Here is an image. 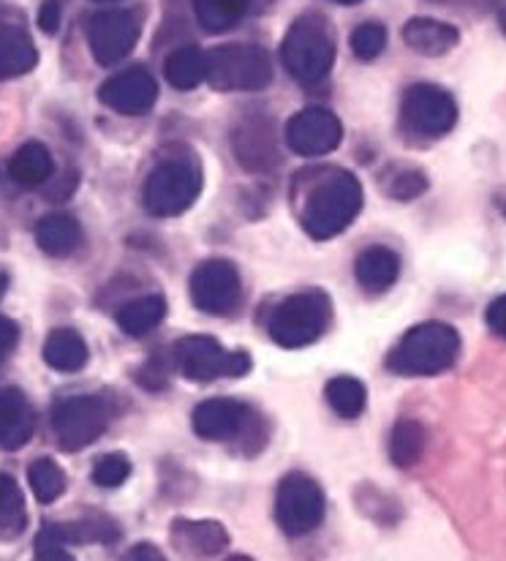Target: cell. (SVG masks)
Listing matches in <instances>:
<instances>
[{
    "mask_svg": "<svg viewBox=\"0 0 506 561\" xmlns=\"http://www.w3.org/2000/svg\"><path fill=\"white\" fill-rule=\"evenodd\" d=\"M128 559H164L159 553V548H150V546H137L131 553H128Z\"/></svg>",
    "mask_w": 506,
    "mask_h": 561,
    "instance_id": "39",
    "label": "cell"
},
{
    "mask_svg": "<svg viewBox=\"0 0 506 561\" xmlns=\"http://www.w3.org/2000/svg\"><path fill=\"white\" fill-rule=\"evenodd\" d=\"M324 491L313 477L291 471L275 491V520L286 537H306L324 520Z\"/></svg>",
    "mask_w": 506,
    "mask_h": 561,
    "instance_id": "8",
    "label": "cell"
},
{
    "mask_svg": "<svg viewBox=\"0 0 506 561\" xmlns=\"http://www.w3.org/2000/svg\"><path fill=\"white\" fill-rule=\"evenodd\" d=\"M256 423L251 407L234 398H210L202 401L191 414L194 434L205 442H232L251 434V425Z\"/></svg>",
    "mask_w": 506,
    "mask_h": 561,
    "instance_id": "14",
    "label": "cell"
},
{
    "mask_svg": "<svg viewBox=\"0 0 506 561\" xmlns=\"http://www.w3.org/2000/svg\"><path fill=\"white\" fill-rule=\"evenodd\" d=\"M387 47V27L379 22H363L352 33V49L359 60H376Z\"/></svg>",
    "mask_w": 506,
    "mask_h": 561,
    "instance_id": "32",
    "label": "cell"
},
{
    "mask_svg": "<svg viewBox=\"0 0 506 561\" xmlns=\"http://www.w3.org/2000/svg\"><path fill=\"white\" fill-rule=\"evenodd\" d=\"M27 510L22 488L5 471H0V542H11L25 531Z\"/></svg>",
    "mask_w": 506,
    "mask_h": 561,
    "instance_id": "28",
    "label": "cell"
},
{
    "mask_svg": "<svg viewBox=\"0 0 506 561\" xmlns=\"http://www.w3.org/2000/svg\"><path fill=\"white\" fill-rule=\"evenodd\" d=\"M66 540L60 537L58 531V524H49L44 526L42 531H38L36 537V559H44V561H66L71 559V553L66 551Z\"/></svg>",
    "mask_w": 506,
    "mask_h": 561,
    "instance_id": "35",
    "label": "cell"
},
{
    "mask_svg": "<svg viewBox=\"0 0 506 561\" xmlns=\"http://www.w3.org/2000/svg\"><path fill=\"white\" fill-rule=\"evenodd\" d=\"M427 445V431L425 425L412 417L398 420L395 428L390 434V461L398 469H412L417 467L422 453Z\"/></svg>",
    "mask_w": 506,
    "mask_h": 561,
    "instance_id": "27",
    "label": "cell"
},
{
    "mask_svg": "<svg viewBox=\"0 0 506 561\" xmlns=\"http://www.w3.org/2000/svg\"><path fill=\"white\" fill-rule=\"evenodd\" d=\"M330 317H333V300L327 291H297L286 297L269 317V339L284 350H302L322 339Z\"/></svg>",
    "mask_w": 506,
    "mask_h": 561,
    "instance_id": "4",
    "label": "cell"
},
{
    "mask_svg": "<svg viewBox=\"0 0 506 561\" xmlns=\"http://www.w3.org/2000/svg\"><path fill=\"white\" fill-rule=\"evenodd\" d=\"M401 123L406 131L425 139L447 137L458 123V101L444 88L419 82L412 85L401 99Z\"/></svg>",
    "mask_w": 506,
    "mask_h": 561,
    "instance_id": "10",
    "label": "cell"
},
{
    "mask_svg": "<svg viewBox=\"0 0 506 561\" xmlns=\"http://www.w3.org/2000/svg\"><path fill=\"white\" fill-rule=\"evenodd\" d=\"M128 477H131V461L123 453H106L93 467V482L99 488H120Z\"/></svg>",
    "mask_w": 506,
    "mask_h": 561,
    "instance_id": "33",
    "label": "cell"
},
{
    "mask_svg": "<svg viewBox=\"0 0 506 561\" xmlns=\"http://www.w3.org/2000/svg\"><path fill=\"white\" fill-rule=\"evenodd\" d=\"M142 20L131 9H106L90 20L88 42L95 64L112 66L120 64L139 42Z\"/></svg>",
    "mask_w": 506,
    "mask_h": 561,
    "instance_id": "12",
    "label": "cell"
},
{
    "mask_svg": "<svg viewBox=\"0 0 506 561\" xmlns=\"http://www.w3.org/2000/svg\"><path fill=\"white\" fill-rule=\"evenodd\" d=\"M27 482L33 488V496L42 504L58 502L66 493V474L53 458H38V461H33L31 469H27Z\"/></svg>",
    "mask_w": 506,
    "mask_h": 561,
    "instance_id": "31",
    "label": "cell"
},
{
    "mask_svg": "<svg viewBox=\"0 0 506 561\" xmlns=\"http://www.w3.org/2000/svg\"><path fill=\"white\" fill-rule=\"evenodd\" d=\"M485 322H487V328L498 335V339L506 341V295L496 297V300L487 306Z\"/></svg>",
    "mask_w": 506,
    "mask_h": 561,
    "instance_id": "36",
    "label": "cell"
},
{
    "mask_svg": "<svg viewBox=\"0 0 506 561\" xmlns=\"http://www.w3.org/2000/svg\"><path fill=\"white\" fill-rule=\"evenodd\" d=\"M166 317V300L161 295H145L126 302L117 311V328L131 339H142L150 330L159 328Z\"/></svg>",
    "mask_w": 506,
    "mask_h": 561,
    "instance_id": "25",
    "label": "cell"
},
{
    "mask_svg": "<svg viewBox=\"0 0 506 561\" xmlns=\"http://www.w3.org/2000/svg\"><path fill=\"white\" fill-rule=\"evenodd\" d=\"M354 276L363 289L373 291V295L392 289L395 280L401 278V256L387 245H370L354 262Z\"/></svg>",
    "mask_w": 506,
    "mask_h": 561,
    "instance_id": "20",
    "label": "cell"
},
{
    "mask_svg": "<svg viewBox=\"0 0 506 561\" xmlns=\"http://www.w3.org/2000/svg\"><path fill=\"white\" fill-rule=\"evenodd\" d=\"M335 3H343V5H354V3H363V0H335Z\"/></svg>",
    "mask_w": 506,
    "mask_h": 561,
    "instance_id": "42",
    "label": "cell"
},
{
    "mask_svg": "<svg viewBox=\"0 0 506 561\" xmlns=\"http://www.w3.org/2000/svg\"><path fill=\"white\" fill-rule=\"evenodd\" d=\"M232 145L240 164L251 172H264L278 161V142H275L273 126L267 121H258V117L240 123Z\"/></svg>",
    "mask_w": 506,
    "mask_h": 561,
    "instance_id": "16",
    "label": "cell"
},
{
    "mask_svg": "<svg viewBox=\"0 0 506 561\" xmlns=\"http://www.w3.org/2000/svg\"><path fill=\"white\" fill-rule=\"evenodd\" d=\"M36 431V412L16 387L0 390V450H22Z\"/></svg>",
    "mask_w": 506,
    "mask_h": 561,
    "instance_id": "17",
    "label": "cell"
},
{
    "mask_svg": "<svg viewBox=\"0 0 506 561\" xmlns=\"http://www.w3.org/2000/svg\"><path fill=\"white\" fill-rule=\"evenodd\" d=\"M343 126L324 106H306L297 112L289 123H286V145L295 150L297 156L306 159H319L327 156L341 145Z\"/></svg>",
    "mask_w": 506,
    "mask_h": 561,
    "instance_id": "13",
    "label": "cell"
},
{
    "mask_svg": "<svg viewBox=\"0 0 506 561\" xmlns=\"http://www.w3.org/2000/svg\"><path fill=\"white\" fill-rule=\"evenodd\" d=\"M427 191V175L419 170H403L392 178L390 183V196L392 199H401V202H412L417 199Z\"/></svg>",
    "mask_w": 506,
    "mask_h": 561,
    "instance_id": "34",
    "label": "cell"
},
{
    "mask_svg": "<svg viewBox=\"0 0 506 561\" xmlns=\"http://www.w3.org/2000/svg\"><path fill=\"white\" fill-rule=\"evenodd\" d=\"M36 243L49 256H71L82 245V227L74 216L53 213L36 224Z\"/></svg>",
    "mask_w": 506,
    "mask_h": 561,
    "instance_id": "22",
    "label": "cell"
},
{
    "mask_svg": "<svg viewBox=\"0 0 506 561\" xmlns=\"http://www.w3.org/2000/svg\"><path fill=\"white\" fill-rule=\"evenodd\" d=\"M403 42L409 49L425 58H441L452 53L460 42V31L449 22L430 20V16H414L403 25Z\"/></svg>",
    "mask_w": 506,
    "mask_h": 561,
    "instance_id": "19",
    "label": "cell"
},
{
    "mask_svg": "<svg viewBox=\"0 0 506 561\" xmlns=\"http://www.w3.org/2000/svg\"><path fill=\"white\" fill-rule=\"evenodd\" d=\"M498 25H502V31L506 33V3L498 9Z\"/></svg>",
    "mask_w": 506,
    "mask_h": 561,
    "instance_id": "40",
    "label": "cell"
},
{
    "mask_svg": "<svg viewBox=\"0 0 506 561\" xmlns=\"http://www.w3.org/2000/svg\"><path fill=\"white\" fill-rule=\"evenodd\" d=\"M460 355V335L452 324L422 322L409 330L387 357L398 376H436L449 371Z\"/></svg>",
    "mask_w": 506,
    "mask_h": 561,
    "instance_id": "2",
    "label": "cell"
},
{
    "mask_svg": "<svg viewBox=\"0 0 506 561\" xmlns=\"http://www.w3.org/2000/svg\"><path fill=\"white\" fill-rule=\"evenodd\" d=\"M363 183L346 170H333L311 188L302 207V229L313 240H333L346 232L363 210Z\"/></svg>",
    "mask_w": 506,
    "mask_h": 561,
    "instance_id": "1",
    "label": "cell"
},
{
    "mask_svg": "<svg viewBox=\"0 0 506 561\" xmlns=\"http://www.w3.org/2000/svg\"><path fill=\"white\" fill-rule=\"evenodd\" d=\"M504 216H506V205H504Z\"/></svg>",
    "mask_w": 506,
    "mask_h": 561,
    "instance_id": "44",
    "label": "cell"
},
{
    "mask_svg": "<svg viewBox=\"0 0 506 561\" xmlns=\"http://www.w3.org/2000/svg\"><path fill=\"white\" fill-rule=\"evenodd\" d=\"M324 396H327L333 412L343 420L359 417L365 412V403H368V390L354 376H335V379H330Z\"/></svg>",
    "mask_w": 506,
    "mask_h": 561,
    "instance_id": "30",
    "label": "cell"
},
{
    "mask_svg": "<svg viewBox=\"0 0 506 561\" xmlns=\"http://www.w3.org/2000/svg\"><path fill=\"white\" fill-rule=\"evenodd\" d=\"M269 80L273 64L256 44H227L207 53V82L216 91H262Z\"/></svg>",
    "mask_w": 506,
    "mask_h": 561,
    "instance_id": "7",
    "label": "cell"
},
{
    "mask_svg": "<svg viewBox=\"0 0 506 561\" xmlns=\"http://www.w3.org/2000/svg\"><path fill=\"white\" fill-rule=\"evenodd\" d=\"M38 49L27 31L16 25L0 27V80H16L36 69Z\"/></svg>",
    "mask_w": 506,
    "mask_h": 561,
    "instance_id": "21",
    "label": "cell"
},
{
    "mask_svg": "<svg viewBox=\"0 0 506 561\" xmlns=\"http://www.w3.org/2000/svg\"><path fill=\"white\" fill-rule=\"evenodd\" d=\"M164 75L177 91H194L207 80V53L199 47L174 49L164 64Z\"/></svg>",
    "mask_w": 506,
    "mask_h": 561,
    "instance_id": "26",
    "label": "cell"
},
{
    "mask_svg": "<svg viewBox=\"0 0 506 561\" xmlns=\"http://www.w3.org/2000/svg\"><path fill=\"white\" fill-rule=\"evenodd\" d=\"M280 60H284L286 71L302 85L322 82L335 64V42L327 22L317 14L295 20L280 44Z\"/></svg>",
    "mask_w": 506,
    "mask_h": 561,
    "instance_id": "3",
    "label": "cell"
},
{
    "mask_svg": "<svg viewBox=\"0 0 506 561\" xmlns=\"http://www.w3.org/2000/svg\"><path fill=\"white\" fill-rule=\"evenodd\" d=\"M55 161L47 145L25 142L9 161V175L16 186L38 188L53 178Z\"/></svg>",
    "mask_w": 506,
    "mask_h": 561,
    "instance_id": "23",
    "label": "cell"
},
{
    "mask_svg": "<svg viewBox=\"0 0 506 561\" xmlns=\"http://www.w3.org/2000/svg\"><path fill=\"white\" fill-rule=\"evenodd\" d=\"M110 428V409L95 396H71L53 407V431L60 450L80 453L95 445Z\"/></svg>",
    "mask_w": 506,
    "mask_h": 561,
    "instance_id": "9",
    "label": "cell"
},
{
    "mask_svg": "<svg viewBox=\"0 0 506 561\" xmlns=\"http://www.w3.org/2000/svg\"><path fill=\"white\" fill-rule=\"evenodd\" d=\"M202 194V172L194 161L169 159L161 161L148 175L142 188V199L148 213L159 218L183 216L194 207Z\"/></svg>",
    "mask_w": 506,
    "mask_h": 561,
    "instance_id": "6",
    "label": "cell"
},
{
    "mask_svg": "<svg viewBox=\"0 0 506 561\" xmlns=\"http://www.w3.org/2000/svg\"><path fill=\"white\" fill-rule=\"evenodd\" d=\"M172 542L183 557H221L229 548V535L216 520H174Z\"/></svg>",
    "mask_w": 506,
    "mask_h": 561,
    "instance_id": "18",
    "label": "cell"
},
{
    "mask_svg": "<svg viewBox=\"0 0 506 561\" xmlns=\"http://www.w3.org/2000/svg\"><path fill=\"white\" fill-rule=\"evenodd\" d=\"M172 363L185 379L199 381V385L216 379H240L253 366L249 352H229L221 341L210 335L180 339L172 350Z\"/></svg>",
    "mask_w": 506,
    "mask_h": 561,
    "instance_id": "5",
    "label": "cell"
},
{
    "mask_svg": "<svg viewBox=\"0 0 506 561\" xmlns=\"http://www.w3.org/2000/svg\"><path fill=\"white\" fill-rule=\"evenodd\" d=\"M253 0H194L199 25L207 33H227L251 11Z\"/></svg>",
    "mask_w": 506,
    "mask_h": 561,
    "instance_id": "29",
    "label": "cell"
},
{
    "mask_svg": "<svg viewBox=\"0 0 506 561\" xmlns=\"http://www.w3.org/2000/svg\"><path fill=\"white\" fill-rule=\"evenodd\" d=\"M16 344H20V328L11 319L0 317V363L16 350Z\"/></svg>",
    "mask_w": 506,
    "mask_h": 561,
    "instance_id": "37",
    "label": "cell"
},
{
    "mask_svg": "<svg viewBox=\"0 0 506 561\" xmlns=\"http://www.w3.org/2000/svg\"><path fill=\"white\" fill-rule=\"evenodd\" d=\"M95 3H112V0H95Z\"/></svg>",
    "mask_w": 506,
    "mask_h": 561,
    "instance_id": "43",
    "label": "cell"
},
{
    "mask_svg": "<svg viewBox=\"0 0 506 561\" xmlns=\"http://www.w3.org/2000/svg\"><path fill=\"white\" fill-rule=\"evenodd\" d=\"M99 99L101 104L115 110L117 115L139 117L153 110V104L159 101V85H156L153 75L148 69L131 66V69L120 71V75L110 77L99 88Z\"/></svg>",
    "mask_w": 506,
    "mask_h": 561,
    "instance_id": "15",
    "label": "cell"
},
{
    "mask_svg": "<svg viewBox=\"0 0 506 561\" xmlns=\"http://www.w3.org/2000/svg\"><path fill=\"white\" fill-rule=\"evenodd\" d=\"M38 27H42L44 33H58L60 27V3L58 0H44L42 3V11H38Z\"/></svg>",
    "mask_w": 506,
    "mask_h": 561,
    "instance_id": "38",
    "label": "cell"
},
{
    "mask_svg": "<svg viewBox=\"0 0 506 561\" xmlns=\"http://www.w3.org/2000/svg\"><path fill=\"white\" fill-rule=\"evenodd\" d=\"M88 344L77 330H53L44 344V363L53 371L77 374L88 366Z\"/></svg>",
    "mask_w": 506,
    "mask_h": 561,
    "instance_id": "24",
    "label": "cell"
},
{
    "mask_svg": "<svg viewBox=\"0 0 506 561\" xmlns=\"http://www.w3.org/2000/svg\"><path fill=\"white\" fill-rule=\"evenodd\" d=\"M5 286H9V278L0 276V300H3V295H5Z\"/></svg>",
    "mask_w": 506,
    "mask_h": 561,
    "instance_id": "41",
    "label": "cell"
},
{
    "mask_svg": "<svg viewBox=\"0 0 506 561\" xmlns=\"http://www.w3.org/2000/svg\"><path fill=\"white\" fill-rule=\"evenodd\" d=\"M191 302L207 317H227L243 297L240 271L229 260H205L191 273Z\"/></svg>",
    "mask_w": 506,
    "mask_h": 561,
    "instance_id": "11",
    "label": "cell"
}]
</instances>
